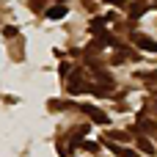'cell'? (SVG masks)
<instances>
[{
	"label": "cell",
	"mask_w": 157,
	"mask_h": 157,
	"mask_svg": "<svg viewBox=\"0 0 157 157\" xmlns=\"http://www.w3.org/2000/svg\"><path fill=\"white\" fill-rule=\"evenodd\" d=\"M138 149H141L144 155H155V144L146 141V138H138Z\"/></svg>",
	"instance_id": "obj_6"
},
{
	"label": "cell",
	"mask_w": 157,
	"mask_h": 157,
	"mask_svg": "<svg viewBox=\"0 0 157 157\" xmlns=\"http://www.w3.org/2000/svg\"><path fill=\"white\" fill-rule=\"evenodd\" d=\"M83 149H86V152H99V146H97V144H88V141H83Z\"/></svg>",
	"instance_id": "obj_13"
},
{
	"label": "cell",
	"mask_w": 157,
	"mask_h": 157,
	"mask_svg": "<svg viewBox=\"0 0 157 157\" xmlns=\"http://www.w3.org/2000/svg\"><path fill=\"white\" fill-rule=\"evenodd\" d=\"M105 3H110V6H116V8H130L127 0H105Z\"/></svg>",
	"instance_id": "obj_11"
},
{
	"label": "cell",
	"mask_w": 157,
	"mask_h": 157,
	"mask_svg": "<svg viewBox=\"0 0 157 157\" xmlns=\"http://www.w3.org/2000/svg\"><path fill=\"white\" fill-rule=\"evenodd\" d=\"M138 77H144V80H152V83H157V72H141Z\"/></svg>",
	"instance_id": "obj_12"
},
{
	"label": "cell",
	"mask_w": 157,
	"mask_h": 157,
	"mask_svg": "<svg viewBox=\"0 0 157 157\" xmlns=\"http://www.w3.org/2000/svg\"><path fill=\"white\" fill-rule=\"evenodd\" d=\"M69 72H72V63H61V66H58V75H61V77H66Z\"/></svg>",
	"instance_id": "obj_10"
},
{
	"label": "cell",
	"mask_w": 157,
	"mask_h": 157,
	"mask_svg": "<svg viewBox=\"0 0 157 157\" xmlns=\"http://www.w3.org/2000/svg\"><path fill=\"white\" fill-rule=\"evenodd\" d=\"M28 6H30L33 11H44V6H47V0H30Z\"/></svg>",
	"instance_id": "obj_8"
},
{
	"label": "cell",
	"mask_w": 157,
	"mask_h": 157,
	"mask_svg": "<svg viewBox=\"0 0 157 157\" xmlns=\"http://www.w3.org/2000/svg\"><path fill=\"white\" fill-rule=\"evenodd\" d=\"M105 138L108 141H130V132L127 130H110V132H105Z\"/></svg>",
	"instance_id": "obj_5"
},
{
	"label": "cell",
	"mask_w": 157,
	"mask_h": 157,
	"mask_svg": "<svg viewBox=\"0 0 157 157\" xmlns=\"http://www.w3.org/2000/svg\"><path fill=\"white\" fill-rule=\"evenodd\" d=\"M146 11H149V3H141V0H132V3H130V8H127L130 19H138V17H144Z\"/></svg>",
	"instance_id": "obj_3"
},
{
	"label": "cell",
	"mask_w": 157,
	"mask_h": 157,
	"mask_svg": "<svg viewBox=\"0 0 157 157\" xmlns=\"http://www.w3.org/2000/svg\"><path fill=\"white\" fill-rule=\"evenodd\" d=\"M77 108H80V110H83L94 124H108V113H105V110H99L97 105H77Z\"/></svg>",
	"instance_id": "obj_2"
},
{
	"label": "cell",
	"mask_w": 157,
	"mask_h": 157,
	"mask_svg": "<svg viewBox=\"0 0 157 157\" xmlns=\"http://www.w3.org/2000/svg\"><path fill=\"white\" fill-rule=\"evenodd\" d=\"M124 157H141V155H138V152H132V149H127V155H124Z\"/></svg>",
	"instance_id": "obj_14"
},
{
	"label": "cell",
	"mask_w": 157,
	"mask_h": 157,
	"mask_svg": "<svg viewBox=\"0 0 157 157\" xmlns=\"http://www.w3.org/2000/svg\"><path fill=\"white\" fill-rule=\"evenodd\" d=\"M130 39H132V44H135L138 50H144V52H157V41L155 39H149V36H144V33H138V30H135Z\"/></svg>",
	"instance_id": "obj_1"
},
{
	"label": "cell",
	"mask_w": 157,
	"mask_h": 157,
	"mask_svg": "<svg viewBox=\"0 0 157 157\" xmlns=\"http://www.w3.org/2000/svg\"><path fill=\"white\" fill-rule=\"evenodd\" d=\"M3 36H6V39H14V36H19V30H17L14 25H6V28H3Z\"/></svg>",
	"instance_id": "obj_7"
},
{
	"label": "cell",
	"mask_w": 157,
	"mask_h": 157,
	"mask_svg": "<svg viewBox=\"0 0 157 157\" xmlns=\"http://www.w3.org/2000/svg\"><path fill=\"white\" fill-rule=\"evenodd\" d=\"M108 149H110V152H116L119 157H124V155H127V149H124V146H119V144H108Z\"/></svg>",
	"instance_id": "obj_9"
},
{
	"label": "cell",
	"mask_w": 157,
	"mask_h": 157,
	"mask_svg": "<svg viewBox=\"0 0 157 157\" xmlns=\"http://www.w3.org/2000/svg\"><path fill=\"white\" fill-rule=\"evenodd\" d=\"M69 11H66V6H52V8H47V19H63Z\"/></svg>",
	"instance_id": "obj_4"
}]
</instances>
